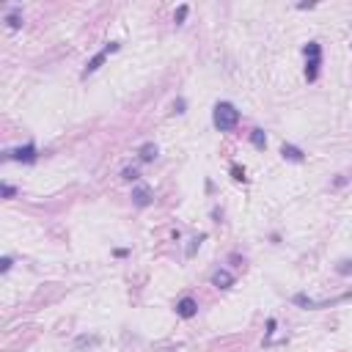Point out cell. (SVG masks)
Here are the masks:
<instances>
[{"label": "cell", "mask_w": 352, "mask_h": 352, "mask_svg": "<svg viewBox=\"0 0 352 352\" xmlns=\"http://www.w3.org/2000/svg\"><path fill=\"white\" fill-rule=\"evenodd\" d=\"M17 195V190L11 185H6V182H3V198H14Z\"/></svg>", "instance_id": "20"}, {"label": "cell", "mask_w": 352, "mask_h": 352, "mask_svg": "<svg viewBox=\"0 0 352 352\" xmlns=\"http://www.w3.org/2000/svg\"><path fill=\"white\" fill-rule=\"evenodd\" d=\"M99 344V338L97 336H77L75 338V350H83V347H94Z\"/></svg>", "instance_id": "12"}, {"label": "cell", "mask_w": 352, "mask_h": 352, "mask_svg": "<svg viewBox=\"0 0 352 352\" xmlns=\"http://www.w3.org/2000/svg\"><path fill=\"white\" fill-rule=\"evenodd\" d=\"M231 176H234L237 182H245V171H242L240 165H231Z\"/></svg>", "instance_id": "19"}, {"label": "cell", "mask_w": 352, "mask_h": 352, "mask_svg": "<svg viewBox=\"0 0 352 352\" xmlns=\"http://www.w3.org/2000/svg\"><path fill=\"white\" fill-rule=\"evenodd\" d=\"M11 264H14V259H11V256H3V259H0V272H8Z\"/></svg>", "instance_id": "18"}, {"label": "cell", "mask_w": 352, "mask_h": 352, "mask_svg": "<svg viewBox=\"0 0 352 352\" xmlns=\"http://www.w3.org/2000/svg\"><path fill=\"white\" fill-rule=\"evenodd\" d=\"M207 240V234H198L195 240H190V245H187V256H195V250H198V245Z\"/></svg>", "instance_id": "14"}, {"label": "cell", "mask_w": 352, "mask_h": 352, "mask_svg": "<svg viewBox=\"0 0 352 352\" xmlns=\"http://www.w3.org/2000/svg\"><path fill=\"white\" fill-rule=\"evenodd\" d=\"M292 300H295L297 305H303V308H314V300H311L308 295H303V292H300V295H295Z\"/></svg>", "instance_id": "13"}, {"label": "cell", "mask_w": 352, "mask_h": 352, "mask_svg": "<svg viewBox=\"0 0 352 352\" xmlns=\"http://www.w3.org/2000/svg\"><path fill=\"white\" fill-rule=\"evenodd\" d=\"M118 50H121V44H118V42H108V44H105V47H102V50H99V53H97V55H94V58H91L88 63H85V69H83V77L94 75V72H97V69H99V66H102L105 61H108V55H110V53H118Z\"/></svg>", "instance_id": "3"}, {"label": "cell", "mask_w": 352, "mask_h": 352, "mask_svg": "<svg viewBox=\"0 0 352 352\" xmlns=\"http://www.w3.org/2000/svg\"><path fill=\"white\" fill-rule=\"evenodd\" d=\"M157 154H160L157 143H143V146L138 149V157L143 160V162H152V160H157Z\"/></svg>", "instance_id": "9"}, {"label": "cell", "mask_w": 352, "mask_h": 352, "mask_svg": "<svg viewBox=\"0 0 352 352\" xmlns=\"http://www.w3.org/2000/svg\"><path fill=\"white\" fill-rule=\"evenodd\" d=\"M138 168H124V171H121V179L124 182H138Z\"/></svg>", "instance_id": "15"}, {"label": "cell", "mask_w": 352, "mask_h": 352, "mask_svg": "<svg viewBox=\"0 0 352 352\" xmlns=\"http://www.w3.org/2000/svg\"><path fill=\"white\" fill-rule=\"evenodd\" d=\"M336 272L338 275H352V262L347 259V262H338L336 264Z\"/></svg>", "instance_id": "17"}, {"label": "cell", "mask_w": 352, "mask_h": 352, "mask_svg": "<svg viewBox=\"0 0 352 352\" xmlns=\"http://www.w3.org/2000/svg\"><path fill=\"white\" fill-rule=\"evenodd\" d=\"M212 283L217 286V289H231V286H234V275H231L228 270H217V272L212 275Z\"/></svg>", "instance_id": "7"}, {"label": "cell", "mask_w": 352, "mask_h": 352, "mask_svg": "<svg viewBox=\"0 0 352 352\" xmlns=\"http://www.w3.org/2000/svg\"><path fill=\"white\" fill-rule=\"evenodd\" d=\"M314 6H317V3H311V0H308V3H297V8H300V11H305V8H314Z\"/></svg>", "instance_id": "22"}, {"label": "cell", "mask_w": 352, "mask_h": 352, "mask_svg": "<svg viewBox=\"0 0 352 352\" xmlns=\"http://www.w3.org/2000/svg\"><path fill=\"white\" fill-rule=\"evenodd\" d=\"M173 110H176V113H185V99H179V102L173 105Z\"/></svg>", "instance_id": "21"}, {"label": "cell", "mask_w": 352, "mask_h": 352, "mask_svg": "<svg viewBox=\"0 0 352 352\" xmlns=\"http://www.w3.org/2000/svg\"><path fill=\"white\" fill-rule=\"evenodd\" d=\"M187 11H190V8H187L185 3H182V6L176 8V14H173V22H176V25H182V22L187 20Z\"/></svg>", "instance_id": "16"}, {"label": "cell", "mask_w": 352, "mask_h": 352, "mask_svg": "<svg viewBox=\"0 0 352 352\" xmlns=\"http://www.w3.org/2000/svg\"><path fill=\"white\" fill-rule=\"evenodd\" d=\"M250 143H253L256 149H264V146H267V135H264V130H250Z\"/></svg>", "instance_id": "11"}, {"label": "cell", "mask_w": 352, "mask_h": 352, "mask_svg": "<svg viewBox=\"0 0 352 352\" xmlns=\"http://www.w3.org/2000/svg\"><path fill=\"white\" fill-rule=\"evenodd\" d=\"M303 55H305V80L314 83V80L319 77V66H322V44L308 42L303 47Z\"/></svg>", "instance_id": "2"}, {"label": "cell", "mask_w": 352, "mask_h": 352, "mask_svg": "<svg viewBox=\"0 0 352 352\" xmlns=\"http://www.w3.org/2000/svg\"><path fill=\"white\" fill-rule=\"evenodd\" d=\"M281 154H283V160H292V162H303L305 160V154L297 149V146H292V143H283L281 146Z\"/></svg>", "instance_id": "8"}, {"label": "cell", "mask_w": 352, "mask_h": 352, "mask_svg": "<svg viewBox=\"0 0 352 352\" xmlns=\"http://www.w3.org/2000/svg\"><path fill=\"white\" fill-rule=\"evenodd\" d=\"M212 124L217 127L220 132H228L240 124V110H237L231 102H217L212 110Z\"/></svg>", "instance_id": "1"}, {"label": "cell", "mask_w": 352, "mask_h": 352, "mask_svg": "<svg viewBox=\"0 0 352 352\" xmlns=\"http://www.w3.org/2000/svg\"><path fill=\"white\" fill-rule=\"evenodd\" d=\"M6 25L11 30H20L22 28V17H20V8H11V11H8L6 14Z\"/></svg>", "instance_id": "10"}, {"label": "cell", "mask_w": 352, "mask_h": 352, "mask_svg": "<svg viewBox=\"0 0 352 352\" xmlns=\"http://www.w3.org/2000/svg\"><path fill=\"white\" fill-rule=\"evenodd\" d=\"M152 201H154V193H152V187L149 185H138L135 190H132V204H135L138 209L152 207Z\"/></svg>", "instance_id": "5"}, {"label": "cell", "mask_w": 352, "mask_h": 352, "mask_svg": "<svg viewBox=\"0 0 352 352\" xmlns=\"http://www.w3.org/2000/svg\"><path fill=\"white\" fill-rule=\"evenodd\" d=\"M6 160H17V162H25V165H33L36 160H39V152H36L33 143H25L14 152H6Z\"/></svg>", "instance_id": "4"}, {"label": "cell", "mask_w": 352, "mask_h": 352, "mask_svg": "<svg viewBox=\"0 0 352 352\" xmlns=\"http://www.w3.org/2000/svg\"><path fill=\"white\" fill-rule=\"evenodd\" d=\"M176 314H179L182 319H193L195 314H198V303H195L193 297H182L179 303H176Z\"/></svg>", "instance_id": "6"}]
</instances>
